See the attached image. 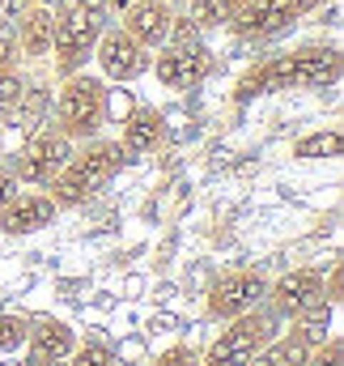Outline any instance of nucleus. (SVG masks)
Segmentation results:
<instances>
[{
    "mask_svg": "<svg viewBox=\"0 0 344 366\" xmlns=\"http://www.w3.org/2000/svg\"><path fill=\"white\" fill-rule=\"evenodd\" d=\"M21 60V47H17V30L9 17H0V69H17Z\"/></svg>",
    "mask_w": 344,
    "mask_h": 366,
    "instance_id": "24",
    "label": "nucleus"
},
{
    "mask_svg": "<svg viewBox=\"0 0 344 366\" xmlns=\"http://www.w3.org/2000/svg\"><path fill=\"white\" fill-rule=\"evenodd\" d=\"M162 137H166V119H162V111H153V107H136V111L123 119L119 149H123V158L132 162V158L153 154V149L162 145Z\"/></svg>",
    "mask_w": 344,
    "mask_h": 366,
    "instance_id": "15",
    "label": "nucleus"
},
{
    "mask_svg": "<svg viewBox=\"0 0 344 366\" xmlns=\"http://www.w3.org/2000/svg\"><path fill=\"white\" fill-rule=\"evenodd\" d=\"M0 9H4V0H0Z\"/></svg>",
    "mask_w": 344,
    "mask_h": 366,
    "instance_id": "30",
    "label": "nucleus"
},
{
    "mask_svg": "<svg viewBox=\"0 0 344 366\" xmlns=\"http://www.w3.org/2000/svg\"><path fill=\"white\" fill-rule=\"evenodd\" d=\"M93 60H98V69H102V81H119V86H128V81H136V77L149 73V51H145L123 26H106V30L98 34Z\"/></svg>",
    "mask_w": 344,
    "mask_h": 366,
    "instance_id": "10",
    "label": "nucleus"
},
{
    "mask_svg": "<svg viewBox=\"0 0 344 366\" xmlns=\"http://www.w3.org/2000/svg\"><path fill=\"white\" fill-rule=\"evenodd\" d=\"M285 90H332L344 73V56L336 43H298L293 51H280Z\"/></svg>",
    "mask_w": 344,
    "mask_h": 366,
    "instance_id": "6",
    "label": "nucleus"
},
{
    "mask_svg": "<svg viewBox=\"0 0 344 366\" xmlns=\"http://www.w3.org/2000/svg\"><path fill=\"white\" fill-rule=\"evenodd\" d=\"M285 90V69H280V56H263L259 64H251L238 86H234V102H251V98H263V94Z\"/></svg>",
    "mask_w": 344,
    "mask_h": 366,
    "instance_id": "17",
    "label": "nucleus"
},
{
    "mask_svg": "<svg viewBox=\"0 0 344 366\" xmlns=\"http://www.w3.org/2000/svg\"><path fill=\"white\" fill-rule=\"evenodd\" d=\"M280 320L268 311V307H256V311H247V315H238V320H230L221 332H217V341L200 354V366H251L276 341V328Z\"/></svg>",
    "mask_w": 344,
    "mask_h": 366,
    "instance_id": "4",
    "label": "nucleus"
},
{
    "mask_svg": "<svg viewBox=\"0 0 344 366\" xmlns=\"http://www.w3.org/2000/svg\"><path fill=\"white\" fill-rule=\"evenodd\" d=\"M315 9H323V0H251L226 30L243 43H263V39H276L289 26H298Z\"/></svg>",
    "mask_w": 344,
    "mask_h": 366,
    "instance_id": "7",
    "label": "nucleus"
},
{
    "mask_svg": "<svg viewBox=\"0 0 344 366\" xmlns=\"http://www.w3.org/2000/svg\"><path fill=\"white\" fill-rule=\"evenodd\" d=\"M171 17H174V4L166 0H132L128 9H123V30L145 47V51H158L162 43H166V34H171Z\"/></svg>",
    "mask_w": 344,
    "mask_h": 366,
    "instance_id": "13",
    "label": "nucleus"
},
{
    "mask_svg": "<svg viewBox=\"0 0 344 366\" xmlns=\"http://www.w3.org/2000/svg\"><path fill=\"white\" fill-rule=\"evenodd\" d=\"M344 137L340 128H319V132H306L302 141H293V158L302 162H315V158H340Z\"/></svg>",
    "mask_w": 344,
    "mask_h": 366,
    "instance_id": "19",
    "label": "nucleus"
},
{
    "mask_svg": "<svg viewBox=\"0 0 344 366\" xmlns=\"http://www.w3.org/2000/svg\"><path fill=\"white\" fill-rule=\"evenodd\" d=\"M73 149H77V141H69L51 119H43L34 132H26V141H21V149L13 154L9 171L17 175V183L47 187V183L60 175V167L73 158Z\"/></svg>",
    "mask_w": 344,
    "mask_h": 366,
    "instance_id": "5",
    "label": "nucleus"
},
{
    "mask_svg": "<svg viewBox=\"0 0 344 366\" xmlns=\"http://www.w3.org/2000/svg\"><path fill=\"white\" fill-rule=\"evenodd\" d=\"M166 4H187V0H166Z\"/></svg>",
    "mask_w": 344,
    "mask_h": 366,
    "instance_id": "29",
    "label": "nucleus"
},
{
    "mask_svg": "<svg viewBox=\"0 0 344 366\" xmlns=\"http://www.w3.org/2000/svg\"><path fill=\"white\" fill-rule=\"evenodd\" d=\"M149 69L166 90H196L213 69V51L204 43H162L149 56Z\"/></svg>",
    "mask_w": 344,
    "mask_h": 366,
    "instance_id": "9",
    "label": "nucleus"
},
{
    "mask_svg": "<svg viewBox=\"0 0 344 366\" xmlns=\"http://www.w3.org/2000/svg\"><path fill=\"white\" fill-rule=\"evenodd\" d=\"M56 43H51V64L56 77H73L93 60L98 34L111 26L106 0H56Z\"/></svg>",
    "mask_w": 344,
    "mask_h": 366,
    "instance_id": "2",
    "label": "nucleus"
},
{
    "mask_svg": "<svg viewBox=\"0 0 344 366\" xmlns=\"http://www.w3.org/2000/svg\"><path fill=\"white\" fill-rule=\"evenodd\" d=\"M323 269H289L285 277L268 281V298L263 307L276 315V320H298L302 311H310L315 302H323Z\"/></svg>",
    "mask_w": 344,
    "mask_h": 366,
    "instance_id": "11",
    "label": "nucleus"
},
{
    "mask_svg": "<svg viewBox=\"0 0 344 366\" xmlns=\"http://www.w3.org/2000/svg\"><path fill=\"white\" fill-rule=\"evenodd\" d=\"M153 366H200V350H191V345H171V350H162Z\"/></svg>",
    "mask_w": 344,
    "mask_h": 366,
    "instance_id": "25",
    "label": "nucleus"
},
{
    "mask_svg": "<svg viewBox=\"0 0 344 366\" xmlns=\"http://www.w3.org/2000/svg\"><path fill=\"white\" fill-rule=\"evenodd\" d=\"M17 366H64V362H56V358H43V354H30V350H26V358H21Z\"/></svg>",
    "mask_w": 344,
    "mask_h": 366,
    "instance_id": "27",
    "label": "nucleus"
},
{
    "mask_svg": "<svg viewBox=\"0 0 344 366\" xmlns=\"http://www.w3.org/2000/svg\"><path fill=\"white\" fill-rule=\"evenodd\" d=\"M263 298H268V277L256 269H230V273L213 277V285L204 294V315L217 324H230V320L263 307Z\"/></svg>",
    "mask_w": 344,
    "mask_h": 366,
    "instance_id": "8",
    "label": "nucleus"
},
{
    "mask_svg": "<svg viewBox=\"0 0 344 366\" xmlns=\"http://www.w3.org/2000/svg\"><path fill=\"white\" fill-rule=\"evenodd\" d=\"M26 350L64 362V358L77 350V332H73V324H64L60 315H34L30 328H26Z\"/></svg>",
    "mask_w": 344,
    "mask_h": 366,
    "instance_id": "16",
    "label": "nucleus"
},
{
    "mask_svg": "<svg viewBox=\"0 0 344 366\" xmlns=\"http://www.w3.org/2000/svg\"><path fill=\"white\" fill-rule=\"evenodd\" d=\"M13 30H17V47L26 60H51V43H56V13L47 4H26L17 17H13Z\"/></svg>",
    "mask_w": 344,
    "mask_h": 366,
    "instance_id": "14",
    "label": "nucleus"
},
{
    "mask_svg": "<svg viewBox=\"0 0 344 366\" xmlns=\"http://www.w3.org/2000/svg\"><path fill=\"white\" fill-rule=\"evenodd\" d=\"M64 366H119V354L102 341H86V345L77 341V350L64 358Z\"/></svg>",
    "mask_w": 344,
    "mask_h": 366,
    "instance_id": "21",
    "label": "nucleus"
},
{
    "mask_svg": "<svg viewBox=\"0 0 344 366\" xmlns=\"http://www.w3.org/2000/svg\"><path fill=\"white\" fill-rule=\"evenodd\" d=\"M123 149L119 141H106V137H89L77 141L73 158L60 167V175L47 183V196L56 200V209H81L86 200H93L98 192H106V183L119 175L123 167Z\"/></svg>",
    "mask_w": 344,
    "mask_h": 366,
    "instance_id": "1",
    "label": "nucleus"
},
{
    "mask_svg": "<svg viewBox=\"0 0 344 366\" xmlns=\"http://www.w3.org/2000/svg\"><path fill=\"white\" fill-rule=\"evenodd\" d=\"M26 328H30L26 315L0 311V354H21L26 350Z\"/></svg>",
    "mask_w": 344,
    "mask_h": 366,
    "instance_id": "20",
    "label": "nucleus"
},
{
    "mask_svg": "<svg viewBox=\"0 0 344 366\" xmlns=\"http://www.w3.org/2000/svg\"><path fill=\"white\" fill-rule=\"evenodd\" d=\"M47 102H51L47 81H26V86H21V98H17V107H13V115H9V128H17V132H34V128L47 119Z\"/></svg>",
    "mask_w": 344,
    "mask_h": 366,
    "instance_id": "18",
    "label": "nucleus"
},
{
    "mask_svg": "<svg viewBox=\"0 0 344 366\" xmlns=\"http://www.w3.org/2000/svg\"><path fill=\"white\" fill-rule=\"evenodd\" d=\"M21 86H26V77L17 69H0V128H9V115L21 98Z\"/></svg>",
    "mask_w": 344,
    "mask_h": 366,
    "instance_id": "22",
    "label": "nucleus"
},
{
    "mask_svg": "<svg viewBox=\"0 0 344 366\" xmlns=\"http://www.w3.org/2000/svg\"><path fill=\"white\" fill-rule=\"evenodd\" d=\"M128 4H132V0H106V9H111V13H123Z\"/></svg>",
    "mask_w": 344,
    "mask_h": 366,
    "instance_id": "28",
    "label": "nucleus"
},
{
    "mask_svg": "<svg viewBox=\"0 0 344 366\" xmlns=\"http://www.w3.org/2000/svg\"><path fill=\"white\" fill-rule=\"evenodd\" d=\"M106 119V81L93 77V73H73V77H60V90H56V128L69 137V141H89L98 137Z\"/></svg>",
    "mask_w": 344,
    "mask_h": 366,
    "instance_id": "3",
    "label": "nucleus"
},
{
    "mask_svg": "<svg viewBox=\"0 0 344 366\" xmlns=\"http://www.w3.org/2000/svg\"><path fill=\"white\" fill-rule=\"evenodd\" d=\"M302 366H344V345L340 337H328V341H319L306 358H302Z\"/></svg>",
    "mask_w": 344,
    "mask_h": 366,
    "instance_id": "23",
    "label": "nucleus"
},
{
    "mask_svg": "<svg viewBox=\"0 0 344 366\" xmlns=\"http://www.w3.org/2000/svg\"><path fill=\"white\" fill-rule=\"evenodd\" d=\"M17 192V175L9 171V167H0V209H4V200Z\"/></svg>",
    "mask_w": 344,
    "mask_h": 366,
    "instance_id": "26",
    "label": "nucleus"
},
{
    "mask_svg": "<svg viewBox=\"0 0 344 366\" xmlns=\"http://www.w3.org/2000/svg\"><path fill=\"white\" fill-rule=\"evenodd\" d=\"M60 217L56 200L47 192H13L0 209V230L4 234H34Z\"/></svg>",
    "mask_w": 344,
    "mask_h": 366,
    "instance_id": "12",
    "label": "nucleus"
}]
</instances>
